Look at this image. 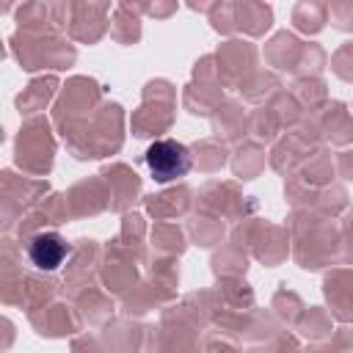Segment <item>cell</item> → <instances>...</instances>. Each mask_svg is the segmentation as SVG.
I'll return each mask as SVG.
<instances>
[{
  "mask_svg": "<svg viewBox=\"0 0 353 353\" xmlns=\"http://www.w3.org/2000/svg\"><path fill=\"white\" fill-rule=\"evenodd\" d=\"M143 160H146L149 174H152L157 182L182 179V176L190 171V165H193L190 149H188L185 143L174 141V138H160V141H154V143L146 149Z\"/></svg>",
  "mask_w": 353,
  "mask_h": 353,
  "instance_id": "1",
  "label": "cell"
},
{
  "mask_svg": "<svg viewBox=\"0 0 353 353\" xmlns=\"http://www.w3.org/2000/svg\"><path fill=\"white\" fill-rule=\"evenodd\" d=\"M28 262L36 268V270H41V273H55L61 265H63V259L69 256V243H66V237L63 234H58V232H39V234H33L30 240H28Z\"/></svg>",
  "mask_w": 353,
  "mask_h": 353,
  "instance_id": "2",
  "label": "cell"
}]
</instances>
